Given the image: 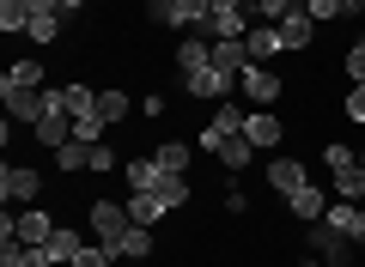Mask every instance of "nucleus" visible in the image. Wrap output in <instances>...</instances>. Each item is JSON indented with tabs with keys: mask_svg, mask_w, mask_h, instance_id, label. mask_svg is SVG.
<instances>
[{
	"mask_svg": "<svg viewBox=\"0 0 365 267\" xmlns=\"http://www.w3.org/2000/svg\"><path fill=\"white\" fill-rule=\"evenodd\" d=\"M304 249H311L323 267H353V249H359V243L341 237L329 219H317V225H304Z\"/></svg>",
	"mask_w": 365,
	"mask_h": 267,
	"instance_id": "obj_1",
	"label": "nucleus"
},
{
	"mask_svg": "<svg viewBox=\"0 0 365 267\" xmlns=\"http://www.w3.org/2000/svg\"><path fill=\"white\" fill-rule=\"evenodd\" d=\"M86 225H91V237L110 249L122 231H134V213H128V201H91L86 206Z\"/></svg>",
	"mask_w": 365,
	"mask_h": 267,
	"instance_id": "obj_2",
	"label": "nucleus"
},
{
	"mask_svg": "<svg viewBox=\"0 0 365 267\" xmlns=\"http://www.w3.org/2000/svg\"><path fill=\"white\" fill-rule=\"evenodd\" d=\"M37 194H43V170H31V164H13V158H6V164H0V201L6 206H37Z\"/></svg>",
	"mask_w": 365,
	"mask_h": 267,
	"instance_id": "obj_3",
	"label": "nucleus"
},
{
	"mask_svg": "<svg viewBox=\"0 0 365 267\" xmlns=\"http://www.w3.org/2000/svg\"><path fill=\"white\" fill-rule=\"evenodd\" d=\"M237 91L250 98V110H274V103H280V91H287V79L274 73V67H256V61H250L244 73H237Z\"/></svg>",
	"mask_w": 365,
	"mask_h": 267,
	"instance_id": "obj_4",
	"label": "nucleus"
},
{
	"mask_svg": "<svg viewBox=\"0 0 365 267\" xmlns=\"http://www.w3.org/2000/svg\"><path fill=\"white\" fill-rule=\"evenodd\" d=\"M31 140H37V146H49V152H55V146H67V140H73V115H67L61 91H49V110L37 115V127H31Z\"/></svg>",
	"mask_w": 365,
	"mask_h": 267,
	"instance_id": "obj_5",
	"label": "nucleus"
},
{
	"mask_svg": "<svg viewBox=\"0 0 365 267\" xmlns=\"http://www.w3.org/2000/svg\"><path fill=\"white\" fill-rule=\"evenodd\" d=\"M182 79V91H189V98H201V103H225V98H232V91H237V79L232 73H220V67H195V73H177Z\"/></svg>",
	"mask_w": 365,
	"mask_h": 267,
	"instance_id": "obj_6",
	"label": "nucleus"
},
{
	"mask_svg": "<svg viewBox=\"0 0 365 267\" xmlns=\"http://www.w3.org/2000/svg\"><path fill=\"white\" fill-rule=\"evenodd\" d=\"M244 115H250L244 103H232V98H225L220 110H213V122L195 134V152H220V140H225V134H244Z\"/></svg>",
	"mask_w": 365,
	"mask_h": 267,
	"instance_id": "obj_7",
	"label": "nucleus"
},
{
	"mask_svg": "<svg viewBox=\"0 0 365 267\" xmlns=\"http://www.w3.org/2000/svg\"><path fill=\"white\" fill-rule=\"evenodd\" d=\"M0 103H6V122L37 127V115L49 110V91H25V85H0Z\"/></svg>",
	"mask_w": 365,
	"mask_h": 267,
	"instance_id": "obj_8",
	"label": "nucleus"
},
{
	"mask_svg": "<svg viewBox=\"0 0 365 267\" xmlns=\"http://www.w3.org/2000/svg\"><path fill=\"white\" fill-rule=\"evenodd\" d=\"M304 182H311V170H304V158H287V152H274L268 158V189L287 201V194H299Z\"/></svg>",
	"mask_w": 365,
	"mask_h": 267,
	"instance_id": "obj_9",
	"label": "nucleus"
},
{
	"mask_svg": "<svg viewBox=\"0 0 365 267\" xmlns=\"http://www.w3.org/2000/svg\"><path fill=\"white\" fill-rule=\"evenodd\" d=\"M244 134H250L256 152H274V146L287 140V122H280L274 110H250V115H244Z\"/></svg>",
	"mask_w": 365,
	"mask_h": 267,
	"instance_id": "obj_10",
	"label": "nucleus"
},
{
	"mask_svg": "<svg viewBox=\"0 0 365 267\" xmlns=\"http://www.w3.org/2000/svg\"><path fill=\"white\" fill-rule=\"evenodd\" d=\"M311 37H317V19L304 13V0H299V6H292V13L280 19V49H292V55H304V49H311Z\"/></svg>",
	"mask_w": 365,
	"mask_h": 267,
	"instance_id": "obj_11",
	"label": "nucleus"
},
{
	"mask_svg": "<svg viewBox=\"0 0 365 267\" xmlns=\"http://www.w3.org/2000/svg\"><path fill=\"white\" fill-rule=\"evenodd\" d=\"M146 158L158 164V177H189V158H195V146H189V140H158Z\"/></svg>",
	"mask_w": 365,
	"mask_h": 267,
	"instance_id": "obj_12",
	"label": "nucleus"
},
{
	"mask_svg": "<svg viewBox=\"0 0 365 267\" xmlns=\"http://www.w3.org/2000/svg\"><path fill=\"white\" fill-rule=\"evenodd\" d=\"M13 231H19V243H25V249H43V243L55 237V219L43 213V206H25V213L13 219Z\"/></svg>",
	"mask_w": 365,
	"mask_h": 267,
	"instance_id": "obj_13",
	"label": "nucleus"
},
{
	"mask_svg": "<svg viewBox=\"0 0 365 267\" xmlns=\"http://www.w3.org/2000/svg\"><path fill=\"white\" fill-rule=\"evenodd\" d=\"M323 219L341 231V237H353V243L365 249V206H359V201H329V213H323Z\"/></svg>",
	"mask_w": 365,
	"mask_h": 267,
	"instance_id": "obj_14",
	"label": "nucleus"
},
{
	"mask_svg": "<svg viewBox=\"0 0 365 267\" xmlns=\"http://www.w3.org/2000/svg\"><path fill=\"white\" fill-rule=\"evenodd\" d=\"M287 213H292V219H299V225H317V219H323V213H329V194H323V189H317V182H304V189H299V194H287Z\"/></svg>",
	"mask_w": 365,
	"mask_h": 267,
	"instance_id": "obj_15",
	"label": "nucleus"
},
{
	"mask_svg": "<svg viewBox=\"0 0 365 267\" xmlns=\"http://www.w3.org/2000/svg\"><path fill=\"white\" fill-rule=\"evenodd\" d=\"M244 43H250V61H256V67H268V55H280V25L256 19V25L244 31Z\"/></svg>",
	"mask_w": 365,
	"mask_h": 267,
	"instance_id": "obj_16",
	"label": "nucleus"
},
{
	"mask_svg": "<svg viewBox=\"0 0 365 267\" xmlns=\"http://www.w3.org/2000/svg\"><path fill=\"white\" fill-rule=\"evenodd\" d=\"M91 115L116 127V122H128V115H134V98H128L122 85H98V110H91Z\"/></svg>",
	"mask_w": 365,
	"mask_h": 267,
	"instance_id": "obj_17",
	"label": "nucleus"
},
{
	"mask_svg": "<svg viewBox=\"0 0 365 267\" xmlns=\"http://www.w3.org/2000/svg\"><path fill=\"white\" fill-rule=\"evenodd\" d=\"M128 213H134V225H146V231H158V219H165L170 206L158 201L153 189H128Z\"/></svg>",
	"mask_w": 365,
	"mask_h": 267,
	"instance_id": "obj_18",
	"label": "nucleus"
},
{
	"mask_svg": "<svg viewBox=\"0 0 365 267\" xmlns=\"http://www.w3.org/2000/svg\"><path fill=\"white\" fill-rule=\"evenodd\" d=\"M110 255H116V261H146V255H153V231H146V225L122 231V237L110 243Z\"/></svg>",
	"mask_w": 365,
	"mask_h": 267,
	"instance_id": "obj_19",
	"label": "nucleus"
},
{
	"mask_svg": "<svg viewBox=\"0 0 365 267\" xmlns=\"http://www.w3.org/2000/svg\"><path fill=\"white\" fill-rule=\"evenodd\" d=\"M213 158L225 164V177H237V170H244L250 158H256V146H250V134H225V140H220V152H213Z\"/></svg>",
	"mask_w": 365,
	"mask_h": 267,
	"instance_id": "obj_20",
	"label": "nucleus"
},
{
	"mask_svg": "<svg viewBox=\"0 0 365 267\" xmlns=\"http://www.w3.org/2000/svg\"><path fill=\"white\" fill-rule=\"evenodd\" d=\"M43 249H49V261H55V267H67L79 249H86V237H79V231H67V225H55V237L43 243Z\"/></svg>",
	"mask_w": 365,
	"mask_h": 267,
	"instance_id": "obj_21",
	"label": "nucleus"
},
{
	"mask_svg": "<svg viewBox=\"0 0 365 267\" xmlns=\"http://www.w3.org/2000/svg\"><path fill=\"white\" fill-rule=\"evenodd\" d=\"M55 164H61V177H79V170H91V146H86V140L55 146Z\"/></svg>",
	"mask_w": 365,
	"mask_h": 267,
	"instance_id": "obj_22",
	"label": "nucleus"
},
{
	"mask_svg": "<svg viewBox=\"0 0 365 267\" xmlns=\"http://www.w3.org/2000/svg\"><path fill=\"white\" fill-rule=\"evenodd\" d=\"M37 49H49V43H61V13H31V31H25Z\"/></svg>",
	"mask_w": 365,
	"mask_h": 267,
	"instance_id": "obj_23",
	"label": "nucleus"
},
{
	"mask_svg": "<svg viewBox=\"0 0 365 267\" xmlns=\"http://www.w3.org/2000/svg\"><path fill=\"white\" fill-rule=\"evenodd\" d=\"M0 31H6V37H25L31 31V6L25 0H0Z\"/></svg>",
	"mask_w": 365,
	"mask_h": 267,
	"instance_id": "obj_24",
	"label": "nucleus"
},
{
	"mask_svg": "<svg viewBox=\"0 0 365 267\" xmlns=\"http://www.w3.org/2000/svg\"><path fill=\"white\" fill-rule=\"evenodd\" d=\"M55 91H61L67 115H91V110H98V85H55Z\"/></svg>",
	"mask_w": 365,
	"mask_h": 267,
	"instance_id": "obj_25",
	"label": "nucleus"
},
{
	"mask_svg": "<svg viewBox=\"0 0 365 267\" xmlns=\"http://www.w3.org/2000/svg\"><path fill=\"white\" fill-rule=\"evenodd\" d=\"M0 85H25V91H43V61H13Z\"/></svg>",
	"mask_w": 365,
	"mask_h": 267,
	"instance_id": "obj_26",
	"label": "nucleus"
},
{
	"mask_svg": "<svg viewBox=\"0 0 365 267\" xmlns=\"http://www.w3.org/2000/svg\"><path fill=\"white\" fill-rule=\"evenodd\" d=\"M213 19V0H177V31H195Z\"/></svg>",
	"mask_w": 365,
	"mask_h": 267,
	"instance_id": "obj_27",
	"label": "nucleus"
},
{
	"mask_svg": "<svg viewBox=\"0 0 365 267\" xmlns=\"http://www.w3.org/2000/svg\"><path fill=\"white\" fill-rule=\"evenodd\" d=\"M122 177H128V189H158V164H153V158H128Z\"/></svg>",
	"mask_w": 365,
	"mask_h": 267,
	"instance_id": "obj_28",
	"label": "nucleus"
},
{
	"mask_svg": "<svg viewBox=\"0 0 365 267\" xmlns=\"http://www.w3.org/2000/svg\"><path fill=\"white\" fill-rule=\"evenodd\" d=\"M158 201H165L170 206V213H177V206H189V177H158Z\"/></svg>",
	"mask_w": 365,
	"mask_h": 267,
	"instance_id": "obj_29",
	"label": "nucleus"
},
{
	"mask_svg": "<svg viewBox=\"0 0 365 267\" xmlns=\"http://www.w3.org/2000/svg\"><path fill=\"white\" fill-rule=\"evenodd\" d=\"M104 134H110V122H98V115H73V140H86V146H104Z\"/></svg>",
	"mask_w": 365,
	"mask_h": 267,
	"instance_id": "obj_30",
	"label": "nucleus"
},
{
	"mask_svg": "<svg viewBox=\"0 0 365 267\" xmlns=\"http://www.w3.org/2000/svg\"><path fill=\"white\" fill-rule=\"evenodd\" d=\"M335 194H341V201H365V164H359V170H341V177H335Z\"/></svg>",
	"mask_w": 365,
	"mask_h": 267,
	"instance_id": "obj_31",
	"label": "nucleus"
},
{
	"mask_svg": "<svg viewBox=\"0 0 365 267\" xmlns=\"http://www.w3.org/2000/svg\"><path fill=\"white\" fill-rule=\"evenodd\" d=\"M146 25H158V31H177V0H146Z\"/></svg>",
	"mask_w": 365,
	"mask_h": 267,
	"instance_id": "obj_32",
	"label": "nucleus"
},
{
	"mask_svg": "<svg viewBox=\"0 0 365 267\" xmlns=\"http://www.w3.org/2000/svg\"><path fill=\"white\" fill-rule=\"evenodd\" d=\"M110 261H116V255H110L104 243H86V249H79V255H73L67 267H110Z\"/></svg>",
	"mask_w": 365,
	"mask_h": 267,
	"instance_id": "obj_33",
	"label": "nucleus"
},
{
	"mask_svg": "<svg viewBox=\"0 0 365 267\" xmlns=\"http://www.w3.org/2000/svg\"><path fill=\"white\" fill-rule=\"evenodd\" d=\"M341 67H347V79H353V85H365V43H353V49L341 55Z\"/></svg>",
	"mask_w": 365,
	"mask_h": 267,
	"instance_id": "obj_34",
	"label": "nucleus"
},
{
	"mask_svg": "<svg viewBox=\"0 0 365 267\" xmlns=\"http://www.w3.org/2000/svg\"><path fill=\"white\" fill-rule=\"evenodd\" d=\"M299 0H256V19H268V25H280V19L292 13Z\"/></svg>",
	"mask_w": 365,
	"mask_h": 267,
	"instance_id": "obj_35",
	"label": "nucleus"
},
{
	"mask_svg": "<svg viewBox=\"0 0 365 267\" xmlns=\"http://www.w3.org/2000/svg\"><path fill=\"white\" fill-rule=\"evenodd\" d=\"M304 13H311L317 25H329V19H341V0H304Z\"/></svg>",
	"mask_w": 365,
	"mask_h": 267,
	"instance_id": "obj_36",
	"label": "nucleus"
},
{
	"mask_svg": "<svg viewBox=\"0 0 365 267\" xmlns=\"http://www.w3.org/2000/svg\"><path fill=\"white\" fill-rule=\"evenodd\" d=\"M6 267H55V261H49V249H19Z\"/></svg>",
	"mask_w": 365,
	"mask_h": 267,
	"instance_id": "obj_37",
	"label": "nucleus"
},
{
	"mask_svg": "<svg viewBox=\"0 0 365 267\" xmlns=\"http://www.w3.org/2000/svg\"><path fill=\"white\" fill-rule=\"evenodd\" d=\"M225 213H232V219H244V213H250V194L237 189V182H232V189H225Z\"/></svg>",
	"mask_w": 365,
	"mask_h": 267,
	"instance_id": "obj_38",
	"label": "nucleus"
},
{
	"mask_svg": "<svg viewBox=\"0 0 365 267\" xmlns=\"http://www.w3.org/2000/svg\"><path fill=\"white\" fill-rule=\"evenodd\" d=\"M91 170H98V177H110V170H116V152H110V146H91Z\"/></svg>",
	"mask_w": 365,
	"mask_h": 267,
	"instance_id": "obj_39",
	"label": "nucleus"
},
{
	"mask_svg": "<svg viewBox=\"0 0 365 267\" xmlns=\"http://www.w3.org/2000/svg\"><path fill=\"white\" fill-rule=\"evenodd\" d=\"M347 115L365 127V85H353V91H347Z\"/></svg>",
	"mask_w": 365,
	"mask_h": 267,
	"instance_id": "obj_40",
	"label": "nucleus"
},
{
	"mask_svg": "<svg viewBox=\"0 0 365 267\" xmlns=\"http://www.w3.org/2000/svg\"><path fill=\"white\" fill-rule=\"evenodd\" d=\"M140 110L153 115V122H165V110H170V103H165V91H153V98H140Z\"/></svg>",
	"mask_w": 365,
	"mask_h": 267,
	"instance_id": "obj_41",
	"label": "nucleus"
},
{
	"mask_svg": "<svg viewBox=\"0 0 365 267\" xmlns=\"http://www.w3.org/2000/svg\"><path fill=\"white\" fill-rule=\"evenodd\" d=\"M31 13H61V0H25Z\"/></svg>",
	"mask_w": 365,
	"mask_h": 267,
	"instance_id": "obj_42",
	"label": "nucleus"
},
{
	"mask_svg": "<svg viewBox=\"0 0 365 267\" xmlns=\"http://www.w3.org/2000/svg\"><path fill=\"white\" fill-rule=\"evenodd\" d=\"M61 13H86V0H61Z\"/></svg>",
	"mask_w": 365,
	"mask_h": 267,
	"instance_id": "obj_43",
	"label": "nucleus"
},
{
	"mask_svg": "<svg viewBox=\"0 0 365 267\" xmlns=\"http://www.w3.org/2000/svg\"><path fill=\"white\" fill-rule=\"evenodd\" d=\"M304 267H323V261H317V255H304Z\"/></svg>",
	"mask_w": 365,
	"mask_h": 267,
	"instance_id": "obj_44",
	"label": "nucleus"
},
{
	"mask_svg": "<svg viewBox=\"0 0 365 267\" xmlns=\"http://www.w3.org/2000/svg\"><path fill=\"white\" fill-rule=\"evenodd\" d=\"M359 164H365V146H359Z\"/></svg>",
	"mask_w": 365,
	"mask_h": 267,
	"instance_id": "obj_45",
	"label": "nucleus"
}]
</instances>
